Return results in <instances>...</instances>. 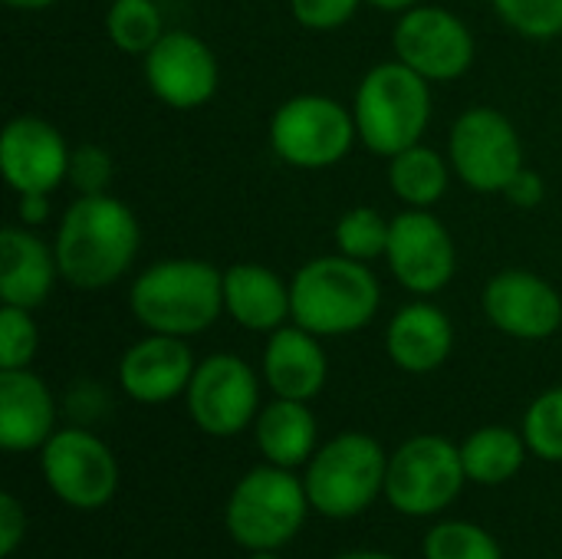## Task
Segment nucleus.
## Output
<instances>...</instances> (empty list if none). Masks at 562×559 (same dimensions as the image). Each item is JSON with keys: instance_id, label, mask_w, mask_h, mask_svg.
Returning <instances> with one entry per match:
<instances>
[{"instance_id": "33", "label": "nucleus", "mask_w": 562, "mask_h": 559, "mask_svg": "<svg viewBox=\"0 0 562 559\" xmlns=\"http://www.w3.org/2000/svg\"><path fill=\"white\" fill-rule=\"evenodd\" d=\"M366 0H290V13L300 26L329 33L346 26Z\"/></svg>"}, {"instance_id": "21", "label": "nucleus", "mask_w": 562, "mask_h": 559, "mask_svg": "<svg viewBox=\"0 0 562 559\" xmlns=\"http://www.w3.org/2000/svg\"><path fill=\"white\" fill-rule=\"evenodd\" d=\"M59 277L56 250L33 227L10 224L0 234V300L36 310L49 300Z\"/></svg>"}, {"instance_id": "10", "label": "nucleus", "mask_w": 562, "mask_h": 559, "mask_svg": "<svg viewBox=\"0 0 562 559\" xmlns=\"http://www.w3.org/2000/svg\"><path fill=\"white\" fill-rule=\"evenodd\" d=\"M40 474L72 511H99L119 491V461L89 428H56L40 448Z\"/></svg>"}, {"instance_id": "9", "label": "nucleus", "mask_w": 562, "mask_h": 559, "mask_svg": "<svg viewBox=\"0 0 562 559\" xmlns=\"http://www.w3.org/2000/svg\"><path fill=\"white\" fill-rule=\"evenodd\" d=\"M451 171L477 194H501L524 168V142L517 125L494 105L464 109L448 135Z\"/></svg>"}, {"instance_id": "28", "label": "nucleus", "mask_w": 562, "mask_h": 559, "mask_svg": "<svg viewBox=\"0 0 562 559\" xmlns=\"http://www.w3.org/2000/svg\"><path fill=\"white\" fill-rule=\"evenodd\" d=\"M425 559H504L501 544L477 524L441 521L425 537Z\"/></svg>"}, {"instance_id": "16", "label": "nucleus", "mask_w": 562, "mask_h": 559, "mask_svg": "<svg viewBox=\"0 0 562 559\" xmlns=\"http://www.w3.org/2000/svg\"><path fill=\"white\" fill-rule=\"evenodd\" d=\"M63 132L43 115H13L0 135V171L13 194H53L69 175Z\"/></svg>"}, {"instance_id": "5", "label": "nucleus", "mask_w": 562, "mask_h": 559, "mask_svg": "<svg viewBox=\"0 0 562 559\" xmlns=\"http://www.w3.org/2000/svg\"><path fill=\"white\" fill-rule=\"evenodd\" d=\"M310 511L303 478L290 468L260 465L234 484L224 504V527L247 554L283 550L303 530Z\"/></svg>"}, {"instance_id": "14", "label": "nucleus", "mask_w": 562, "mask_h": 559, "mask_svg": "<svg viewBox=\"0 0 562 559\" xmlns=\"http://www.w3.org/2000/svg\"><path fill=\"white\" fill-rule=\"evenodd\" d=\"M142 76L158 102L184 112L211 102L221 82L214 49L191 30H165L142 56Z\"/></svg>"}, {"instance_id": "23", "label": "nucleus", "mask_w": 562, "mask_h": 559, "mask_svg": "<svg viewBox=\"0 0 562 559\" xmlns=\"http://www.w3.org/2000/svg\"><path fill=\"white\" fill-rule=\"evenodd\" d=\"M316 438H319V425H316V415L310 412V402L273 395V402H267L254 422L257 451L263 455L267 465H277V468L293 471L300 465H310V458L319 448Z\"/></svg>"}, {"instance_id": "37", "label": "nucleus", "mask_w": 562, "mask_h": 559, "mask_svg": "<svg viewBox=\"0 0 562 559\" xmlns=\"http://www.w3.org/2000/svg\"><path fill=\"white\" fill-rule=\"evenodd\" d=\"M366 3L382 10V13H405V10H412V7H418L425 0H366Z\"/></svg>"}, {"instance_id": "7", "label": "nucleus", "mask_w": 562, "mask_h": 559, "mask_svg": "<svg viewBox=\"0 0 562 559\" xmlns=\"http://www.w3.org/2000/svg\"><path fill=\"white\" fill-rule=\"evenodd\" d=\"M273 155L300 171L336 168L359 142L352 109L323 92H300L280 102L267 125Z\"/></svg>"}, {"instance_id": "26", "label": "nucleus", "mask_w": 562, "mask_h": 559, "mask_svg": "<svg viewBox=\"0 0 562 559\" xmlns=\"http://www.w3.org/2000/svg\"><path fill=\"white\" fill-rule=\"evenodd\" d=\"M105 36L128 56H145L165 36V16L155 0H109Z\"/></svg>"}, {"instance_id": "15", "label": "nucleus", "mask_w": 562, "mask_h": 559, "mask_svg": "<svg viewBox=\"0 0 562 559\" xmlns=\"http://www.w3.org/2000/svg\"><path fill=\"white\" fill-rule=\"evenodd\" d=\"M481 306L494 329H501L510 339H524V343L550 339L562 326L560 290L530 270L494 273L484 283Z\"/></svg>"}, {"instance_id": "12", "label": "nucleus", "mask_w": 562, "mask_h": 559, "mask_svg": "<svg viewBox=\"0 0 562 559\" xmlns=\"http://www.w3.org/2000/svg\"><path fill=\"white\" fill-rule=\"evenodd\" d=\"M191 422L211 438H234L260 415V376L234 353L198 362L184 392Z\"/></svg>"}, {"instance_id": "8", "label": "nucleus", "mask_w": 562, "mask_h": 559, "mask_svg": "<svg viewBox=\"0 0 562 559\" xmlns=\"http://www.w3.org/2000/svg\"><path fill=\"white\" fill-rule=\"evenodd\" d=\"M461 445L441 435H415L389 455L385 501L405 517H435L464 491Z\"/></svg>"}, {"instance_id": "27", "label": "nucleus", "mask_w": 562, "mask_h": 559, "mask_svg": "<svg viewBox=\"0 0 562 559\" xmlns=\"http://www.w3.org/2000/svg\"><path fill=\"white\" fill-rule=\"evenodd\" d=\"M389 234H392V217H385L382 211H375L369 204L349 208L333 227L336 254L362 260V264H372V260L385 257Z\"/></svg>"}, {"instance_id": "2", "label": "nucleus", "mask_w": 562, "mask_h": 559, "mask_svg": "<svg viewBox=\"0 0 562 559\" xmlns=\"http://www.w3.org/2000/svg\"><path fill=\"white\" fill-rule=\"evenodd\" d=\"M128 310L145 333L201 336L224 313V270L198 257L155 260L132 280Z\"/></svg>"}, {"instance_id": "40", "label": "nucleus", "mask_w": 562, "mask_h": 559, "mask_svg": "<svg viewBox=\"0 0 562 559\" xmlns=\"http://www.w3.org/2000/svg\"><path fill=\"white\" fill-rule=\"evenodd\" d=\"M250 559H283L280 550H260V554H250Z\"/></svg>"}, {"instance_id": "11", "label": "nucleus", "mask_w": 562, "mask_h": 559, "mask_svg": "<svg viewBox=\"0 0 562 559\" xmlns=\"http://www.w3.org/2000/svg\"><path fill=\"white\" fill-rule=\"evenodd\" d=\"M395 59L428 82H454L474 66L471 26L438 3H418L398 13L392 30Z\"/></svg>"}, {"instance_id": "3", "label": "nucleus", "mask_w": 562, "mask_h": 559, "mask_svg": "<svg viewBox=\"0 0 562 559\" xmlns=\"http://www.w3.org/2000/svg\"><path fill=\"white\" fill-rule=\"evenodd\" d=\"M290 303L293 323L310 329L313 336H352L375 320L382 306V287L369 264L342 254H326L306 260L293 273Z\"/></svg>"}, {"instance_id": "32", "label": "nucleus", "mask_w": 562, "mask_h": 559, "mask_svg": "<svg viewBox=\"0 0 562 559\" xmlns=\"http://www.w3.org/2000/svg\"><path fill=\"white\" fill-rule=\"evenodd\" d=\"M112 155L102 148V145H76L72 155H69V175L66 181L76 188V194H105L109 185H112Z\"/></svg>"}, {"instance_id": "22", "label": "nucleus", "mask_w": 562, "mask_h": 559, "mask_svg": "<svg viewBox=\"0 0 562 559\" xmlns=\"http://www.w3.org/2000/svg\"><path fill=\"white\" fill-rule=\"evenodd\" d=\"M224 313L247 333H273L293 323L290 283L263 264H231L224 270Z\"/></svg>"}, {"instance_id": "25", "label": "nucleus", "mask_w": 562, "mask_h": 559, "mask_svg": "<svg viewBox=\"0 0 562 559\" xmlns=\"http://www.w3.org/2000/svg\"><path fill=\"white\" fill-rule=\"evenodd\" d=\"M385 178H389L392 194L405 208H435L448 194L451 161L438 148L418 142V145L389 158Z\"/></svg>"}, {"instance_id": "30", "label": "nucleus", "mask_w": 562, "mask_h": 559, "mask_svg": "<svg viewBox=\"0 0 562 559\" xmlns=\"http://www.w3.org/2000/svg\"><path fill=\"white\" fill-rule=\"evenodd\" d=\"M491 7L524 40L562 36V0H491Z\"/></svg>"}, {"instance_id": "39", "label": "nucleus", "mask_w": 562, "mask_h": 559, "mask_svg": "<svg viewBox=\"0 0 562 559\" xmlns=\"http://www.w3.org/2000/svg\"><path fill=\"white\" fill-rule=\"evenodd\" d=\"M333 559H395L392 554H379V550H352V554H339Z\"/></svg>"}, {"instance_id": "36", "label": "nucleus", "mask_w": 562, "mask_h": 559, "mask_svg": "<svg viewBox=\"0 0 562 559\" xmlns=\"http://www.w3.org/2000/svg\"><path fill=\"white\" fill-rule=\"evenodd\" d=\"M49 217V194H16V221L23 227H40Z\"/></svg>"}, {"instance_id": "24", "label": "nucleus", "mask_w": 562, "mask_h": 559, "mask_svg": "<svg viewBox=\"0 0 562 559\" xmlns=\"http://www.w3.org/2000/svg\"><path fill=\"white\" fill-rule=\"evenodd\" d=\"M527 455L530 448H527L524 432H514L504 425H484L461 441L464 474L468 481L484 484V488H497L517 478L520 468L527 465Z\"/></svg>"}, {"instance_id": "19", "label": "nucleus", "mask_w": 562, "mask_h": 559, "mask_svg": "<svg viewBox=\"0 0 562 559\" xmlns=\"http://www.w3.org/2000/svg\"><path fill=\"white\" fill-rule=\"evenodd\" d=\"M260 372H263V385L277 399L313 402L329 379V359L323 339L296 323L273 329L263 346Z\"/></svg>"}, {"instance_id": "18", "label": "nucleus", "mask_w": 562, "mask_h": 559, "mask_svg": "<svg viewBox=\"0 0 562 559\" xmlns=\"http://www.w3.org/2000/svg\"><path fill=\"white\" fill-rule=\"evenodd\" d=\"M451 349H454L451 316L425 297L405 303L385 326V353L408 376L438 372L451 359Z\"/></svg>"}, {"instance_id": "38", "label": "nucleus", "mask_w": 562, "mask_h": 559, "mask_svg": "<svg viewBox=\"0 0 562 559\" xmlns=\"http://www.w3.org/2000/svg\"><path fill=\"white\" fill-rule=\"evenodd\" d=\"M10 10H20V13H40V10H49L56 7L59 0H3Z\"/></svg>"}, {"instance_id": "31", "label": "nucleus", "mask_w": 562, "mask_h": 559, "mask_svg": "<svg viewBox=\"0 0 562 559\" xmlns=\"http://www.w3.org/2000/svg\"><path fill=\"white\" fill-rule=\"evenodd\" d=\"M40 349V329L33 310L0 306V369H30Z\"/></svg>"}, {"instance_id": "29", "label": "nucleus", "mask_w": 562, "mask_h": 559, "mask_svg": "<svg viewBox=\"0 0 562 559\" xmlns=\"http://www.w3.org/2000/svg\"><path fill=\"white\" fill-rule=\"evenodd\" d=\"M524 438L530 455L540 461L562 465V385L540 392L524 415Z\"/></svg>"}, {"instance_id": "17", "label": "nucleus", "mask_w": 562, "mask_h": 559, "mask_svg": "<svg viewBox=\"0 0 562 559\" xmlns=\"http://www.w3.org/2000/svg\"><path fill=\"white\" fill-rule=\"evenodd\" d=\"M198 362L188 339L148 333L119 359V389L138 405H165L188 392Z\"/></svg>"}, {"instance_id": "1", "label": "nucleus", "mask_w": 562, "mask_h": 559, "mask_svg": "<svg viewBox=\"0 0 562 559\" xmlns=\"http://www.w3.org/2000/svg\"><path fill=\"white\" fill-rule=\"evenodd\" d=\"M142 227L135 211L115 194H76L53 237L59 277L82 293L119 283L138 257Z\"/></svg>"}, {"instance_id": "20", "label": "nucleus", "mask_w": 562, "mask_h": 559, "mask_svg": "<svg viewBox=\"0 0 562 559\" xmlns=\"http://www.w3.org/2000/svg\"><path fill=\"white\" fill-rule=\"evenodd\" d=\"M56 432L49 385L30 369H0V448L10 455L40 451Z\"/></svg>"}, {"instance_id": "35", "label": "nucleus", "mask_w": 562, "mask_h": 559, "mask_svg": "<svg viewBox=\"0 0 562 559\" xmlns=\"http://www.w3.org/2000/svg\"><path fill=\"white\" fill-rule=\"evenodd\" d=\"M514 208H520V211H533V208H540L543 204V198H547V181L540 178V171H533V168H520L510 181H507V188L501 191Z\"/></svg>"}, {"instance_id": "34", "label": "nucleus", "mask_w": 562, "mask_h": 559, "mask_svg": "<svg viewBox=\"0 0 562 559\" xmlns=\"http://www.w3.org/2000/svg\"><path fill=\"white\" fill-rule=\"evenodd\" d=\"M23 537H26V511L7 491V494H0V559H13Z\"/></svg>"}, {"instance_id": "4", "label": "nucleus", "mask_w": 562, "mask_h": 559, "mask_svg": "<svg viewBox=\"0 0 562 559\" xmlns=\"http://www.w3.org/2000/svg\"><path fill=\"white\" fill-rule=\"evenodd\" d=\"M352 119L359 142L379 155L392 158L422 142L431 125V82L398 59L372 66L352 96Z\"/></svg>"}, {"instance_id": "6", "label": "nucleus", "mask_w": 562, "mask_h": 559, "mask_svg": "<svg viewBox=\"0 0 562 559\" xmlns=\"http://www.w3.org/2000/svg\"><path fill=\"white\" fill-rule=\"evenodd\" d=\"M389 455L366 432H342L316 448L303 484L313 511L329 521H352L385 497Z\"/></svg>"}, {"instance_id": "13", "label": "nucleus", "mask_w": 562, "mask_h": 559, "mask_svg": "<svg viewBox=\"0 0 562 559\" xmlns=\"http://www.w3.org/2000/svg\"><path fill=\"white\" fill-rule=\"evenodd\" d=\"M385 264L398 287L415 297H435L458 270L454 237L431 208H405L392 217Z\"/></svg>"}]
</instances>
